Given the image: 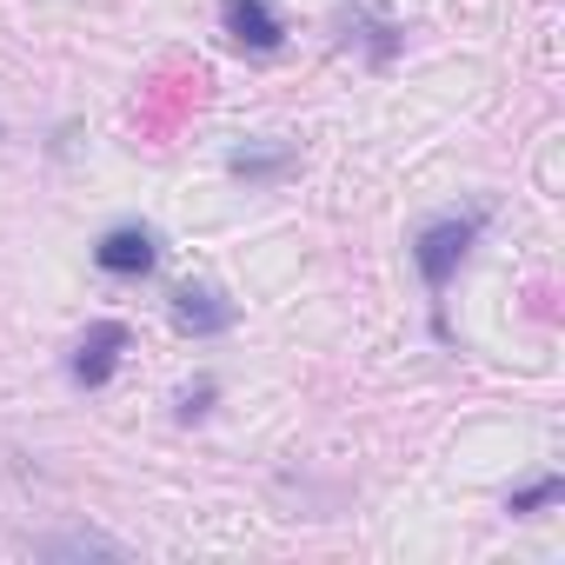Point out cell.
I'll use <instances>...</instances> for the list:
<instances>
[{
	"mask_svg": "<svg viewBox=\"0 0 565 565\" xmlns=\"http://www.w3.org/2000/svg\"><path fill=\"white\" fill-rule=\"evenodd\" d=\"M486 206H466V213H446V220H433V226H419V239H413V266H419V279H426V294H446L452 287V273H459V259L472 253V239L486 233Z\"/></svg>",
	"mask_w": 565,
	"mask_h": 565,
	"instance_id": "cell-1",
	"label": "cell"
},
{
	"mask_svg": "<svg viewBox=\"0 0 565 565\" xmlns=\"http://www.w3.org/2000/svg\"><path fill=\"white\" fill-rule=\"evenodd\" d=\"M127 327L120 320H94L87 333H81V347H74V360H67V373H74V386H107L114 373H120V353H127Z\"/></svg>",
	"mask_w": 565,
	"mask_h": 565,
	"instance_id": "cell-2",
	"label": "cell"
},
{
	"mask_svg": "<svg viewBox=\"0 0 565 565\" xmlns=\"http://www.w3.org/2000/svg\"><path fill=\"white\" fill-rule=\"evenodd\" d=\"M220 28L246 54H279V41H287V21H279L273 0H220Z\"/></svg>",
	"mask_w": 565,
	"mask_h": 565,
	"instance_id": "cell-3",
	"label": "cell"
},
{
	"mask_svg": "<svg viewBox=\"0 0 565 565\" xmlns=\"http://www.w3.org/2000/svg\"><path fill=\"white\" fill-rule=\"evenodd\" d=\"M94 259H100V273H114V279H140V273H153L160 239H153V226H107L100 246H94Z\"/></svg>",
	"mask_w": 565,
	"mask_h": 565,
	"instance_id": "cell-4",
	"label": "cell"
},
{
	"mask_svg": "<svg viewBox=\"0 0 565 565\" xmlns=\"http://www.w3.org/2000/svg\"><path fill=\"white\" fill-rule=\"evenodd\" d=\"M233 320H239L233 300L213 294V287H180V294H173V327L193 333V340H213V333H226Z\"/></svg>",
	"mask_w": 565,
	"mask_h": 565,
	"instance_id": "cell-5",
	"label": "cell"
},
{
	"mask_svg": "<svg viewBox=\"0 0 565 565\" xmlns=\"http://www.w3.org/2000/svg\"><path fill=\"white\" fill-rule=\"evenodd\" d=\"M34 558H127V545L107 532H61V539H34Z\"/></svg>",
	"mask_w": 565,
	"mask_h": 565,
	"instance_id": "cell-6",
	"label": "cell"
},
{
	"mask_svg": "<svg viewBox=\"0 0 565 565\" xmlns=\"http://www.w3.org/2000/svg\"><path fill=\"white\" fill-rule=\"evenodd\" d=\"M294 167V147H239L233 153V173H246V180H279Z\"/></svg>",
	"mask_w": 565,
	"mask_h": 565,
	"instance_id": "cell-7",
	"label": "cell"
},
{
	"mask_svg": "<svg viewBox=\"0 0 565 565\" xmlns=\"http://www.w3.org/2000/svg\"><path fill=\"white\" fill-rule=\"evenodd\" d=\"M552 499H558V479L545 472V479H532V486H519V492L505 499V512H519V519H532V512H545Z\"/></svg>",
	"mask_w": 565,
	"mask_h": 565,
	"instance_id": "cell-8",
	"label": "cell"
},
{
	"mask_svg": "<svg viewBox=\"0 0 565 565\" xmlns=\"http://www.w3.org/2000/svg\"><path fill=\"white\" fill-rule=\"evenodd\" d=\"M206 399H213V386H193V393L180 399V413H186V419H200V413H206Z\"/></svg>",
	"mask_w": 565,
	"mask_h": 565,
	"instance_id": "cell-9",
	"label": "cell"
}]
</instances>
